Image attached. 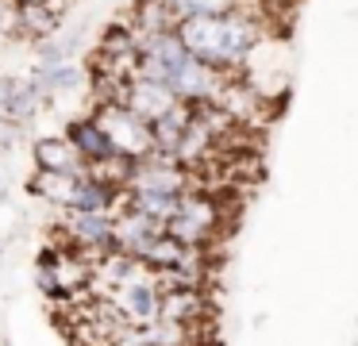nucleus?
Returning a JSON list of instances; mask_svg holds the SVG:
<instances>
[{
  "instance_id": "1",
  "label": "nucleus",
  "mask_w": 358,
  "mask_h": 346,
  "mask_svg": "<svg viewBox=\"0 0 358 346\" xmlns=\"http://www.w3.org/2000/svg\"><path fill=\"white\" fill-rule=\"evenodd\" d=\"M262 23H266L262 4H239L220 15H189V20L178 23V35L189 46V54L235 73L262 46V38H266Z\"/></svg>"
},
{
  "instance_id": "2",
  "label": "nucleus",
  "mask_w": 358,
  "mask_h": 346,
  "mask_svg": "<svg viewBox=\"0 0 358 346\" xmlns=\"http://www.w3.org/2000/svg\"><path fill=\"white\" fill-rule=\"evenodd\" d=\"M93 115L104 123V131H108L112 146H116L120 154H127V158L139 161V158H147L150 150H158V146H155V127H150V120H143L139 112H131L124 100H101Z\"/></svg>"
},
{
  "instance_id": "3",
  "label": "nucleus",
  "mask_w": 358,
  "mask_h": 346,
  "mask_svg": "<svg viewBox=\"0 0 358 346\" xmlns=\"http://www.w3.org/2000/svg\"><path fill=\"white\" fill-rule=\"evenodd\" d=\"M216 231H220V204L208 192H201V185L181 196L178 215L166 223V235H173L185 246H208Z\"/></svg>"
},
{
  "instance_id": "4",
  "label": "nucleus",
  "mask_w": 358,
  "mask_h": 346,
  "mask_svg": "<svg viewBox=\"0 0 358 346\" xmlns=\"http://www.w3.org/2000/svg\"><path fill=\"white\" fill-rule=\"evenodd\" d=\"M108 296L120 304V312L127 315V323H155V319H162V289H158V281H155V269H147V273L124 281L120 289H112Z\"/></svg>"
},
{
  "instance_id": "5",
  "label": "nucleus",
  "mask_w": 358,
  "mask_h": 346,
  "mask_svg": "<svg viewBox=\"0 0 358 346\" xmlns=\"http://www.w3.org/2000/svg\"><path fill=\"white\" fill-rule=\"evenodd\" d=\"M120 100H124L131 112H139L143 120H162L166 112H170L173 104H178V92L170 89V85H162V81H155V77H139V73H131L124 81V89H120Z\"/></svg>"
},
{
  "instance_id": "6",
  "label": "nucleus",
  "mask_w": 358,
  "mask_h": 346,
  "mask_svg": "<svg viewBox=\"0 0 358 346\" xmlns=\"http://www.w3.org/2000/svg\"><path fill=\"white\" fill-rule=\"evenodd\" d=\"M158 235H166V219L147 215V212H139V208L116 212V250H127V254H135V258H143L147 246L155 243Z\"/></svg>"
},
{
  "instance_id": "7",
  "label": "nucleus",
  "mask_w": 358,
  "mask_h": 346,
  "mask_svg": "<svg viewBox=\"0 0 358 346\" xmlns=\"http://www.w3.org/2000/svg\"><path fill=\"white\" fill-rule=\"evenodd\" d=\"M120 185H112L108 177H101V173H81L78 177V185H73V192H70V204L62 208V212H112L116 215V204H120Z\"/></svg>"
},
{
  "instance_id": "8",
  "label": "nucleus",
  "mask_w": 358,
  "mask_h": 346,
  "mask_svg": "<svg viewBox=\"0 0 358 346\" xmlns=\"http://www.w3.org/2000/svg\"><path fill=\"white\" fill-rule=\"evenodd\" d=\"M31 158H35V166H39L43 173H78L81 177V173H89V169H93L66 135L39 138V143L31 146Z\"/></svg>"
},
{
  "instance_id": "9",
  "label": "nucleus",
  "mask_w": 358,
  "mask_h": 346,
  "mask_svg": "<svg viewBox=\"0 0 358 346\" xmlns=\"http://www.w3.org/2000/svg\"><path fill=\"white\" fill-rule=\"evenodd\" d=\"M66 138H70L73 146L81 150V158L89 161V166H96V161H108L116 158V146H112L108 131H104V123L96 120V115H78V120L66 123Z\"/></svg>"
},
{
  "instance_id": "10",
  "label": "nucleus",
  "mask_w": 358,
  "mask_h": 346,
  "mask_svg": "<svg viewBox=\"0 0 358 346\" xmlns=\"http://www.w3.org/2000/svg\"><path fill=\"white\" fill-rule=\"evenodd\" d=\"M196 112H201V104L178 100V104H173L170 112L162 115V120L150 123V127H155V146H158V150L178 154V150H181V143H185V135H189V127L196 123Z\"/></svg>"
},
{
  "instance_id": "11",
  "label": "nucleus",
  "mask_w": 358,
  "mask_h": 346,
  "mask_svg": "<svg viewBox=\"0 0 358 346\" xmlns=\"http://www.w3.org/2000/svg\"><path fill=\"white\" fill-rule=\"evenodd\" d=\"M208 312H212V304H208V296H204L201 289H170V292H162V319L196 327Z\"/></svg>"
},
{
  "instance_id": "12",
  "label": "nucleus",
  "mask_w": 358,
  "mask_h": 346,
  "mask_svg": "<svg viewBox=\"0 0 358 346\" xmlns=\"http://www.w3.org/2000/svg\"><path fill=\"white\" fill-rule=\"evenodd\" d=\"M50 100L39 92V85H35V77H27V81H16V92H12L8 100V112L0 115V123H12V127H31V120L47 108Z\"/></svg>"
},
{
  "instance_id": "13",
  "label": "nucleus",
  "mask_w": 358,
  "mask_h": 346,
  "mask_svg": "<svg viewBox=\"0 0 358 346\" xmlns=\"http://www.w3.org/2000/svg\"><path fill=\"white\" fill-rule=\"evenodd\" d=\"M20 23H24V38H50L62 31V12L50 0H20Z\"/></svg>"
},
{
  "instance_id": "14",
  "label": "nucleus",
  "mask_w": 358,
  "mask_h": 346,
  "mask_svg": "<svg viewBox=\"0 0 358 346\" xmlns=\"http://www.w3.org/2000/svg\"><path fill=\"white\" fill-rule=\"evenodd\" d=\"M35 85H39V92L47 100L55 96H66V92H78L81 81H85V73H81L78 62H62V66H35Z\"/></svg>"
},
{
  "instance_id": "15",
  "label": "nucleus",
  "mask_w": 358,
  "mask_h": 346,
  "mask_svg": "<svg viewBox=\"0 0 358 346\" xmlns=\"http://www.w3.org/2000/svg\"><path fill=\"white\" fill-rule=\"evenodd\" d=\"M78 50H81V31H58V35L35 43V66H62V62L78 58Z\"/></svg>"
},
{
  "instance_id": "16",
  "label": "nucleus",
  "mask_w": 358,
  "mask_h": 346,
  "mask_svg": "<svg viewBox=\"0 0 358 346\" xmlns=\"http://www.w3.org/2000/svg\"><path fill=\"white\" fill-rule=\"evenodd\" d=\"M135 31H170L178 27V12L170 8V0H135V15H131Z\"/></svg>"
},
{
  "instance_id": "17",
  "label": "nucleus",
  "mask_w": 358,
  "mask_h": 346,
  "mask_svg": "<svg viewBox=\"0 0 358 346\" xmlns=\"http://www.w3.org/2000/svg\"><path fill=\"white\" fill-rule=\"evenodd\" d=\"M73 185H78V173H43V169H39V177H35L27 189H31L35 196H43L50 208H58V212H62V208L70 204Z\"/></svg>"
},
{
  "instance_id": "18",
  "label": "nucleus",
  "mask_w": 358,
  "mask_h": 346,
  "mask_svg": "<svg viewBox=\"0 0 358 346\" xmlns=\"http://www.w3.org/2000/svg\"><path fill=\"white\" fill-rule=\"evenodd\" d=\"M243 0H170L178 20H189V15H220V12H231Z\"/></svg>"
},
{
  "instance_id": "19",
  "label": "nucleus",
  "mask_w": 358,
  "mask_h": 346,
  "mask_svg": "<svg viewBox=\"0 0 358 346\" xmlns=\"http://www.w3.org/2000/svg\"><path fill=\"white\" fill-rule=\"evenodd\" d=\"M24 35V23H20V0H0V38Z\"/></svg>"
},
{
  "instance_id": "20",
  "label": "nucleus",
  "mask_w": 358,
  "mask_h": 346,
  "mask_svg": "<svg viewBox=\"0 0 358 346\" xmlns=\"http://www.w3.org/2000/svg\"><path fill=\"white\" fill-rule=\"evenodd\" d=\"M12 92H16V77L0 73V115L8 112V100H12Z\"/></svg>"
},
{
  "instance_id": "21",
  "label": "nucleus",
  "mask_w": 358,
  "mask_h": 346,
  "mask_svg": "<svg viewBox=\"0 0 358 346\" xmlns=\"http://www.w3.org/2000/svg\"><path fill=\"white\" fill-rule=\"evenodd\" d=\"M243 4H262V0H243Z\"/></svg>"
},
{
  "instance_id": "22",
  "label": "nucleus",
  "mask_w": 358,
  "mask_h": 346,
  "mask_svg": "<svg viewBox=\"0 0 358 346\" xmlns=\"http://www.w3.org/2000/svg\"><path fill=\"white\" fill-rule=\"evenodd\" d=\"M0 196H4V181H0Z\"/></svg>"
}]
</instances>
